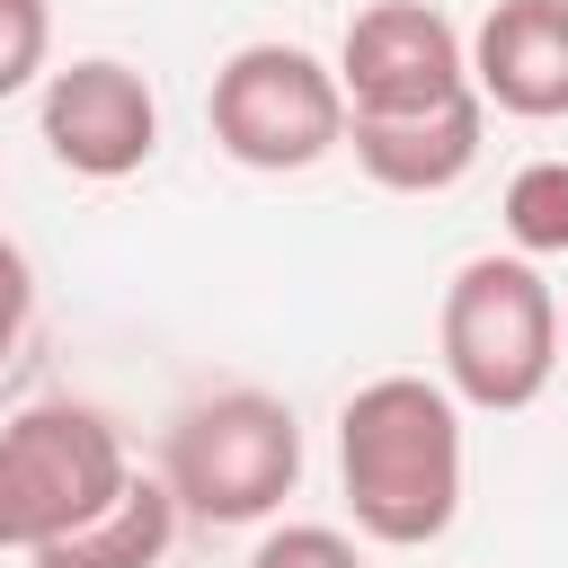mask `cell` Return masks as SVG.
Returning <instances> with one entry per match:
<instances>
[{"label":"cell","instance_id":"obj_1","mask_svg":"<svg viewBox=\"0 0 568 568\" xmlns=\"http://www.w3.org/2000/svg\"><path fill=\"white\" fill-rule=\"evenodd\" d=\"M337 488L364 541L426 550L462 515V399L426 373H382L337 408Z\"/></svg>","mask_w":568,"mask_h":568},{"label":"cell","instance_id":"obj_2","mask_svg":"<svg viewBox=\"0 0 568 568\" xmlns=\"http://www.w3.org/2000/svg\"><path fill=\"white\" fill-rule=\"evenodd\" d=\"M435 346H444V390L462 408L515 417L550 390L559 373V293L532 257H462L435 311Z\"/></svg>","mask_w":568,"mask_h":568},{"label":"cell","instance_id":"obj_3","mask_svg":"<svg viewBox=\"0 0 568 568\" xmlns=\"http://www.w3.org/2000/svg\"><path fill=\"white\" fill-rule=\"evenodd\" d=\"M160 479L195 524H266L302 479V426L275 390H213L178 408Z\"/></svg>","mask_w":568,"mask_h":568},{"label":"cell","instance_id":"obj_4","mask_svg":"<svg viewBox=\"0 0 568 568\" xmlns=\"http://www.w3.org/2000/svg\"><path fill=\"white\" fill-rule=\"evenodd\" d=\"M133 479L124 435L80 399H36L0 426V550H44Z\"/></svg>","mask_w":568,"mask_h":568},{"label":"cell","instance_id":"obj_5","mask_svg":"<svg viewBox=\"0 0 568 568\" xmlns=\"http://www.w3.org/2000/svg\"><path fill=\"white\" fill-rule=\"evenodd\" d=\"M204 124L240 169L284 178V169H311V160H328L346 142V89L311 44H275L266 36V44H240L213 71Z\"/></svg>","mask_w":568,"mask_h":568},{"label":"cell","instance_id":"obj_6","mask_svg":"<svg viewBox=\"0 0 568 568\" xmlns=\"http://www.w3.org/2000/svg\"><path fill=\"white\" fill-rule=\"evenodd\" d=\"M328 71L346 89V115H399V106H435L470 89V36L435 0H373L346 27Z\"/></svg>","mask_w":568,"mask_h":568},{"label":"cell","instance_id":"obj_7","mask_svg":"<svg viewBox=\"0 0 568 568\" xmlns=\"http://www.w3.org/2000/svg\"><path fill=\"white\" fill-rule=\"evenodd\" d=\"M44 151L71 169V178H133L151 151H160V98L133 62L115 53H89V62H62L44 80Z\"/></svg>","mask_w":568,"mask_h":568},{"label":"cell","instance_id":"obj_8","mask_svg":"<svg viewBox=\"0 0 568 568\" xmlns=\"http://www.w3.org/2000/svg\"><path fill=\"white\" fill-rule=\"evenodd\" d=\"M479 133H488V106L479 89H453L435 106H399V115H346V151L373 186L390 195H444L479 169Z\"/></svg>","mask_w":568,"mask_h":568},{"label":"cell","instance_id":"obj_9","mask_svg":"<svg viewBox=\"0 0 568 568\" xmlns=\"http://www.w3.org/2000/svg\"><path fill=\"white\" fill-rule=\"evenodd\" d=\"M470 89L497 115L559 124L568 115V0H497L470 36Z\"/></svg>","mask_w":568,"mask_h":568},{"label":"cell","instance_id":"obj_10","mask_svg":"<svg viewBox=\"0 0 568 568\" xmlns=\"http://www.w3.org/2000/svg\"><path fill=\"white\" fill-rule=\"evenodd\" d=\"M169 541H178V497H169V479L133 470L89 524H71L62 541H44L36 568H160Z\"/></svg>","mask_w":568,"mask_h":568},{"label":"cell","instance_id":"obj_11","mask_svg":"<svg viewBox=\"0 0 568 568\" xmlns=\"http://www.w3.org/2000/svg\"><path fill=\"white\" fill-rule=\"evenodd\" d=\"M506 240L515 257H568V160H524L506 178Z\"/></svg>","mask_w":568,"mask_h":568},{"label":"cell","instance_id":"obj_12","mask_svg":"<svg viewBox=\"0 0 568 568\" xmlns=\"http://www.w3.org/2000/svg\"><path fill=\"white\" fill-rule=\"evenodd\" d=\"M44 53H53V9L44 0H0V98L36 89Z\"/></svg>","mask_w":568,"mask_h":568},{"label":"cell","instance_id":"obj_13","mask_svg":"<svg viewBox=\"0 0 568 568\" xmlns=\"http://www.w3.org/2000/svg\"><path fill=\"white\" fill-rule=\"evenodd\" d=\"M248 568H364V550H355V532H337V524H275V532L248 550Z\"/></svg>","mask_w":568,"mask_h":568},{"label":"cell","instance_id":"obj_14","mask_svg":"<svg viewBox=\"0 0 568 568\" xmlns=\"http://www.w3.org/2000/svg\"><path fill=\"white\" fill-rule=\"evenodd\" d=\"M27 320H36V266H27L18 240H0V373L27 346Z\"/></svg>","mask_w":568,"mask_h":568},{"label":"cell","instance_id":"obj_15","mask_svg":"<svg viewBox=\"0 0 568 568\" xmlns=\"http://www.w3.org/2000/svg\"><path fill=\"white\" fill-rule=\"evenodd\" d=\"M559 355H568V302H559Z\"/></svg>","mask_w":568,"mask_h":568}]
</instances>
